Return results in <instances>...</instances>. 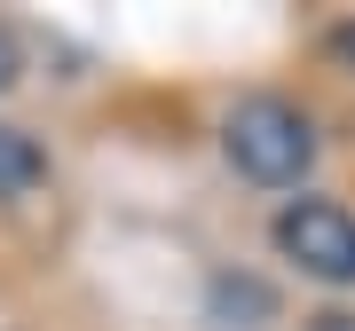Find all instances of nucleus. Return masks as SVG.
<instances>
[{"mask_svg":"<svg viewBox=\"0 0 355 331\" xmlns=\"http://www.w3.org/2000/svg\"><path fill=\"white\" fill-rule=\"evenodd\" d=\"M221 150H229V166H237L245 181H268V190H284V181H300L308 166H316V127H308L292 102L253 95V102H237V111H229Z\"/></svg>","mask_w":355,"mask_h":331,"instance_id":"obj_1","label":"nucleus"},{"mask_svg":"<svg viewBox=\"0 0 355 331\" xmlns=\"http://www.w3.org/2000/svg\"><path fill=\"white\" fill-rule=\"evenodd\" d=\"M277 244H284V260L308 268V276L355 284V213H347V205H324V197L284 205V213H277Z\"/></svg>","mask_w":355,"mask_h":331,"instance_id":"obj_2","label":"nucleus"},{"mask_svg":"<svg viewBox=\"0 0 355 331\" xmlns=\"http://www.w3.org/2000/svg\"><path fill=\"white\" fill-rule=\"evenodd\" d=\"M48 174V158H40V142L24 127H0V197H24L32 181Z\"/></svg>","mask_w":355,"mask_h":331,"instance_id":"obj_3","label":"nucleus"},{"mask_svg":"<svg viewBox=\"0 0 355 331\" xmlns=\"http://www.w3.org/2000/svg\"><path fill=\"white\" fill-rule=\"evenodd\" d=\"M331 64H347V71H355V24H340V32H331Z\"/></svg>","mask_w":355,"mask_h":331,"instance_id":"obj_4","label":"nucleus"},{"mask_svg":"<svg viewBox=\"0 0 355 331\" xmlns=\"http://www.w3.org/2000/svg\"><path fill=\"white\" fill-rule=\"evenodd\" d=\"M8 79H16V39L0 32V87H8Z\"/></svg>","mask_w":355,"mask_h":331,"instance_id":"obj_5","label":"nucleus"}]
</instances>
